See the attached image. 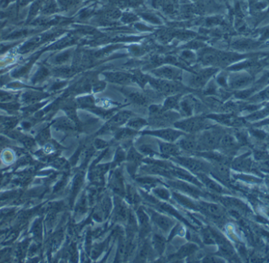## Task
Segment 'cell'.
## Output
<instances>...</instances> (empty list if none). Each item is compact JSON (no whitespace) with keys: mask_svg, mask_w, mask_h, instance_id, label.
Listing matches in <instances>:
<instances>
[{"mask_svg":"<svg viewBox=\"0 0 269 263\" xmlns=\"http://www.w3.org/2000/svg\"><path fill=\"white\" fill-rule=\"evenodd\" d=\"M138 188L145 190L147 192H151V190L155 187L165 184L163 179L161 177L151 176V175H137L133 179Z\"/></svg>","mask_w":269,"mask_h":263,"instance_id":"cell-27","label":"cell"},{"mask_svg":"<svg viewBox=\"0 0 269 263\" xmlns=\"http://www.w3.org/2000/svg\"><path fill=\"white\" fill-rule=\"evenodd\" d=\"M124 165L118 166L115 169H110L108 176L107 187L109 191L113 192V195L124 198L125 195V187L126 183L124 177Z\"/></svg>","mask_w":269,"mask_h":263,"instance_id":"cell-11","label":"cell"},{"mask_svg":"<svg viewBox=\"0 0 269 263\" xmlns=\"http://www.w3.org/2000/svg\"><path fill=\"white\" fill-rule=\"evenodd\" d=\"M259 48H269V40H267L266 43L261 44Z\"/></svg>","mask_w":269,"mask_h":263,"instance_id":"cell-52","label":"cell"},{"mask_svg":"<svg viewBox=\"0 0 269 263\" xmlns=\"http://www.w3.org/2000/svg\"><path fill=\"white\" fill-rule=\"evenodd\" d=\"M143 158L144 157L139 152L134 145L127 150L126 162L124 163V167L132 180L137 176L139 168L143 165Z\"/></svg>","mask_w":269,"mask_h":263,"instance_id":"cell-15","label":"cell"},{"mask_svg":"<svg viewBox=\"0 0 269 263\" xmlns=\"http://www.w3.org/2000/svg\"><path fill=\"white\" fill-rule=\"evenodd\" d=\"M224 135L221 129L216 126H211L198 134V142L200 151L215 150L218 148L220 139Z\"/></svg>","mask_w":269,"mask_h":263,"instance_id":"cell-4","label":"cell"},{"mask_svg":"<svg viewBox=\"0 0 269 263\" xmlns=\"http://www.w3.org/2000/svg\"><path fill=\"white\" fill-rule=\"evenodd\" d=\"M61 4L65 7L70 8L79 4L80 0H59Z\"/></svg>","mask_w":269,"mask_h":263,"instance_id":"cell-50","label":"cell"},{"mask_svg":"<svg viewBox=\"0 0 269 263\" xmlns=\"http://www.w3.org/2000/svg\"><path fill=\"white\" fill-rule=\"evenodd\" d=\"M92 145L96 150H101V151L110 147V143L109 142L103 139H100V138L94 139Z\"/></svg>","mask_w":269,"mask_h":263,"instance_id":"cell-48","label":"cell"},{"mask_svg":"<svg viewBox=\"0 0 269 263\" xmlns=\"http://www.w3.org/2000/svg\"><path fill=\"white\" fill-rule=\"evenodd\" d=\"M150 241L153 249L155 251V254L160 259L164 256L167 248V237L163 233L160 232H152L150 236Z\"/></svg>","mask_w":269,"mask_h":263,"instance_id":"cell-30","label":"cell"},{"mask_svg":"<svg viewBox=\"0 0 269 263\" xmlns=\"http://www.w3.org/2000/svg\"><path fill=\"white\" fill-rule=\"evenodd\" d=\"M124 199L134 210L143 204L139 188L135 184H131V183H126Z\"/></svg>","mask_w":269,"mask_h":263,"instance_id":"cell-33","label":"cell"},{"mask_svg":"<svg viewBox=\"0 0 269 263\" xmlns=\"http://www.w3.org/2000/svg\"><path fill=\"white\" fill-rule=\"evenodd\" d=\"M136 148L139 150V152L143 155L144 158H159V159H165L159 152V150H155L153 147L152 144L147 143H142L135 146Z\"/></svg>","mask_w":269,"mask_h":263,"instance_id":"cell-38","label":"cell"},{"mask_svg":"<svg viewBox=\"0 0 269 263\" xmlns=\"http://www.w3.org/2000/svg\"><path fill=\"white\" fill-rule=\"evenodd\" d=\"M119 91L132 104H136L139 107L148 106L149 102H150L148 96L142 92L141 91L126 86L123 87L121 89H119Z\"/></svg>","mask_w":269,"mask_h":263,"instance_id":"cell-23","label":"cell"},{"mask_svg":"<svg viewBox=\"0 0 269 263\" xmlns=\"http://www.w3.org/2000/svg\"><path fill=\"white\" fill-rule=\"evenodd\" d=\"M251 100L255 102L269 101V86L264 90L261 91L258 94L254 95L253 97H251Z\"/></svg>","mask_w":269,"mask_h":263,"instance_id":"cell-47","label":"cell"},{"mask_svg":"<svg viewBox=\"0 0 269 263\" xmlns=\"http://www.w3.org/2000/svg\"><path fill=\"white\" fill-rule=\"evenodd\" d=\"M105 80L109 83L121 86H128L133 83L132 74L124 73V72H105L103 73Z\"/></svg>","mask_w":269,"mask_h":263,"instance_id":"cell-32","label":"cell"},{"mask_svg":"<svg viewBox=\"0 0 269 263\" xmlns=\"http://www.w3.org/2000/svg\"><path fill=\"white\" fill-rule=\"evenodd\" d=\"M198 106V101L193 96H183L179 101L177 111L181 117L188 118L193 116Z\"/></svg>","mask_w":269,"mask_h":263,"instance_id":"cell-29","label":"cell"},{"mask_svg":"<svg viewBox=\"0 0 269 263\" xmlns=\"http://www.w3.org/2000/svg\"><path fill=\"white\" fill-rule=\"evenodd\" d=\"M157 143L158 145V150L165 159H170L182 154L180 148L177 143H170L160 139H158Z\"/></svg>","mask_w":269,"mask_h":263,"instance_id":"cell-31","label":"cell"},{"mask_svg":"<svg viewBox=\"0 0 269 263\" xmlns=\"http://www.w3.org/2000/svg\"><path fill=\"white\" fill-rule=\"evenodd\" d=\"M143 206L145 207L146 211L151 218L153 227H155L158 232L163 233L164 235L168 236L178 221L154 207Z\"/></svg>","mask_w":269,"mask_h":263,"instance_id":"cell-5","label":"cell"},{"mask_svg":"<svg viewBox=\"0 0 269 263\" xmlns=\"http://www.w3.org/2000/svg\"><path fill=\"white\" fill-rule=\"evenodd\" d=\"M180 115L174 111H161L156 115H150L149 125H151L155 129L167 128L174 126L177 121L180 119Z\"/></svg>","mask_w":269,"mask_h":263,"instance_id":"cell-14","label":"cell"},{"mask_svg":"<svg viewBox=\"0 0 269 263\" xmlns=\"http://www.w3.org/2000/svg\"><path fill=\"white\" fill-rule=\"evenodd\" d=\"M165 184L171 190L184 194L194 199H207V193L205 190L196 186L191 183L181 181L178 179H163Z\"/></svg>","mask_w":269,"mask_h":263,"instance_id":"cell-3","label":"cell"},{"mask_svg":"<svg viewBox=\"0 0 269 263\" xmlns=\"http://www.w3.org/2000/svg\"><path fill=\"white\" fill-rule=\"evenodd\" d=\"M198 213L217 225L224 223L226 219L224 207L219 203L198 199Z\"/></svg>","mask_w":269,"mask_h":263,"instance_id":"cell-7","label":"cell"},{"mask_svg":"<svg viewBox=\"0 0 269 263\" xmlns=\"http://www.w3.org/2000/svg\"><path fill=\"white\" fill-rule=\"evenodd\" d=\"M251 153L243 154L241 156L235 158L231 162V168L235 171L250 172L252 170L253 162Z\"/></svg>","mask_w":269,"mask_h":263,"instance_id":"cell-34","label":"cell"},{"mask_svg":"<svg viewBox=\"0 0 269 263\" xmlns=\"http://www.w3.org/2000/svg\"><path fill=\"white\" fill-rule=\"evenodd\" d=\"M134 116L133 112L130 111H120L110 118L105 124L100 129L96 135H103L106 134L113 133L117 129L125 126L128 121Z\"/></svg>","mask_w":269,"mask_h":263,"instance_id":"cell-10","label":"cell"},{"mask_svg":"<svg viewBox=\"0 0 269 263\" xmlns=\"http://www.w3.org/2000/svg\"><path fill=\"white\" fill-rule=\"evenodd\" d=\"M112 233L107 238L105 239L104 241H98V242L93 243L90 248V252H89V257L90 260H98L101 256H102L104 252L107 251L109 246V242L111 241Z\"/></svg>","mask_w":269,"mask_h":263,"instance_id":"cell-35","label":"cell"},{"mask_svg":"<svg viewBox=\"0 0 269 263\" xmlns=\"http://www.w3.org/2000/svg\"><path fill=\"white\" fill-rule=\"evenodd\" d=\"M261 44L251 39H239L232 43V47L237 51H251L258 49Z\"/></svg>","mask_w":269,"mask_h":263,"instance_id":"cell-36","label":"cell"},{"mask_svg":"<svg viewBox=\"0 0 269 263\" xmlns=\"http://www.w3.org/2000/svg\"><path fill=\"white\" fill-rule=\"evenodd\" d=\"M219 51L215 50H205L200 55L199 59L204 66H217Z\"/></svg>","mask_w":269,"mask_h":263,"instance_id":"cell-40","label":"cell"},{"mask_svg":"<svg viewBox=\"0 0 269 263\" xmlns=\"http://www.w3.org/2000/svg\"><path fill=\"white\" fill-rule=\"evenodd\" d=\"M253 77L247 72L235 71L228 78V87L232 90L243 91L248 89L252 84Z\"/></svg>","mask_w":269,"mask_h":263,"instance_id":"cell-19","label":"cell"},{"mask_svg":"<svg viewBox=\"0 0 269 263\" xmlns=\"http://www.w3.org/2000/svg\"><path fill=\"white\" fill-rule=\"evenodd\" d=\"M126 158L127 149L124 148L122 146H118L117 149L115 150L113 158H112V161L110 162L111 169L124 165V163L126 162Z\"/></svg>","mask_w":269,"mask_h":263,"instance_id":"cell-41","label":"cell"},{"mask_svg":"<svg viewBox=\"0 0 269 263\" xmlns=\"http://www.w3.org/2000/svg\"><path fill=\"white\" fill-rule=\"evenodd\" d=\"M184 94H177L174 96H167L164 103L162 105V111H170L177 110L181 98Z\"/></svg>","mask_w":269,"mask_h":263,"instance_id":"cell-42","label":"cell"},{"mask_svg":"<svg viewBox=\"0 0 269 263\" xmlns=\"http://www.w3.org/2000/svg\"><path fill=\"white\" fill-rule=\"evenodd\" d=\"M182 58L186 61H192L194 58V55L191 51H186L182 52Z\"/></svg>","mask_w":269,"mask_h":263,"instance_id":"cell-51","label":"cell"},{"mask_svg":"<svg viewBox=\"0 0 269 263\" xmlns=\"http://www.w3.org/2000/svg\"><path fill=\"white\" fill-rule=\"evenodd\" d=\"M139 132L135 131L132 129L128 128L127 126H124V127H120L113 132V141L121 143V146L124 145H133V140L136 139L139 134Z\"/></svg>","mask_w":269,"mask_h":263,"instance_id":"cell-26","label":"cell"},{"mask_svg":"<svg viewBox=\"0 0 269 263\" xmlns=\"http://www.w3.org/2000/svg\"><path fill=\"white\" fill-rule=\"evenodd\" d=\"M90 206L89 197H88L87 190H83L81 192V196L78 199V203L76 204V216L83 218L85 214H87V213L89 212Z\"/></svg>","mask_w":269,"mask_h":263,"instance_id":"cell-37","label":"cell"},{"mask_svg":"<svg viewBox=\"0 0 269 263\" xmlns=\"http://www.w3.org/2000/svg\"><path fill=\"white\" fill-rule=\"evenodd\" d=\"M268 116H269V104H268L266 107H264L262 109L254 112L252 115H249L246 119L249 121H258Z\"/></svg>","mask_w":269,"mask_h":263,"instance_id":"cell-46","label":"cell"},{"mask_svg":"<svg viewBox=\"0 0 269 263\" xmlns=\"http://www.w3.org/2000/svg\"><path fill=\"white\" fill-rule=\"evenodd\" d=\"M113 196H110L109 192H103L96 203L95 208L94 209L90 218L94 222L102 223L105 221L109 220L113 211Z\"/></svg>","mask_w":269,"mask_h":263,"instance_id":"cell-8","label":"cell"},{"mask_svg":"<svg viewBox=\"0 0 269 263\" xmlns=\"http://www.w3.org/2000/svg\"><path fill=\"white\" fill-rule=\"evenodd\" d=\"M111 169L110 162H103L89 168L87 179L91 185L103 187L105 183V176L109 174Z\"/></svg>","mask_w":269,"mask_h":263,"instance_id":"cell-13","label":"cell"},{"mask_svg":"<svg viewBox=\"0 0 269 263\" xmlns=\"http://www.w3.org/2000/svg\"><path fill=\"white\" fill-rule=\"evenodd\" d=\"M149 84L158 94L166 97L177 94H184L185 92L188 90L179 81H168L157 77L153 78L150 77Z\"/></svg>","mask_w":269,"mask_h":263,"instance_id":"cell-6","label":"cell"},{"mask_svg":"<svg viewBox=\"0 0 269 263\" xmlns=\"http://www.w3.org/2000/svg\"><path fill=\"white\" fill-rule=\"evenodd\" d=\"M95 101L94 96L91 95H86V96H81L76 102H77L78 107L89 111L95 106Z\"/></svg>","mask_w":269,"mask_h":263,"instance_id":"cell-44","label":"cell"},{"mask_svg":"<svg viewBox=\"0 0 269 263\" xmlns=\"http://www.w3.org/2000/svg\"><path fill=\"white\" fill-rule=\"evenodd\" d=\"M158 257L153 249L150 241V237L143 240H139L137 249L134 257L133 262L136 263H147L153 261Z\"/></svg>","mask_w":269,"mask_h":263,"instance_id":"cell-18","label":"cell"},{"mask_svg":"<svg viewBox=\"0 0 269 263\" xmlns=\"http://www.w3.org/2000/svg\"><path fill=\"white\" fill-rule=\"evenodd\" d=\"M174 128L187 134H198L211 127L206 116H193L179 119L174 124Z\"/></svg>","mask_w":269,"mask_h":263,"instance_id":"cell-2","label":"cell"},{"mask_svg":"<svg viewBox=\"0 0 269 263\" xmlns=\"http://www.w3.org/2000/svg\"><path fill=\"white\" fill-rule=\"evenodd\" d=\"M238 148H239V139L232 134L224 133L220 139L217 150L230 158L233 155Z\"/></svg>","mask_w":269,"mask_h":263,"instance_id":"cell-24","label":"cell"},{"mask_svg":"<svg viewBox=\"0 0 269 263\" xmlns=\"http://www.w3.org/2000/svg\"><path fill=\"white\" fill-rule=\"evenodd\" d=\"M217 71V69L215 68H208L205 70H200L191 77L190 86L193 88V89H202L207 84L211 77Z\"/></svg>","mask_w":269,"mask_h":263,"instance_id":"cell-28","label":"cell"},{"mask_svg":"<svg viewBox=\"0 0 269 263\" xmlns=\"http://www.w3.org/2000/svg\"><path fill=\"white\" fill-rule=\"evenodd\" d=\"M184 134L185 132L180 130L176 128H170V127L154 129L152 130H143L140 132V135L153 136V137L158 138V139H160V140L170 142V143H176Z\"/></svg>","mask_w":269,"mask_h":263,"instance_id":"cell-12","label":"cell"},{"mask_svg":"<svg viewBox=\"0 0 269 263\" xmlns=\"http://www.w3.org/2000/svg\"><path fill=\"white\" fill-rule=\"evenodd\" d=\"M224 258L220 257L218 255H207L204 256L201 262L203 263H224Z\"/></svg>","mask_w":269,"mask_h":263,"instance_id":"cell-49","label":"cell"},{"mask_svg":"<svg viewBox=\"0 0 269 263\" xmlns=\"http://www.w3.org/2000/svg\"><path fill=\"white\" fill-rule=\"evenodd\" d=\"M194 1H197V0H194Z\"/></svg>","mask_w":269,"mask_h":263,"instance_id":"cell-53","label":"cell"},{"mask_svg":"<svg viewBox=\"0 0 269 263\" xmlns=\"http://www.w3.org/2000/svg\"><path fill=\"white\" fill-rule=\"evenodd\" d=\"M198 199H194L184 194L172 190V202L174 201L177 207L186 211L198 213Z\"/></svg>","mask_w":269,"mask_h":263,"instance_id":"cell-21","label":"cell"},{"mask_svg":"<svg viewBox=\"0 0 269 263\" xmlns=\"http://www.w3.org/2000/svg\"><path fill=\"white\" fill-rule=\"evenodd\" d=\"M196 177H198L200 182L202 184L204 190L208 191L209 193L218 195V196H224L230 193L229 191L226 189L221 183L213 178L211 175L206 174V173H198L196 175Z\"/></svg>","mask_w":269,"mask_h":263,"instance_id":"cell-17","label":"cell"},{"mask_svg":"<svg viewBox=\"0 0 269 263\" xmlns=\"http://www.w3.org/2000/svg\"><path fill=\"white\" fill-rule=\"evenodd\" d=\"M170 160L195 176L198 173H206V174L210 173V162L200 157L181 154L179 156L170 158Z\"/></svg>","mask_w":269,"mask_h":263,"instance_id":"cell-1","label":"cell"},{"mask_svg":"<svg viewBox=\"0 0 269 263\" xmlns=\"http://www.w3.org/2000/svg\"><path fill=\"white\" fill-rule=\"evenodd\" d=\"M132 79L133 83H136L141 89H144L146 85L149 84V79L150 76L143 74L142 72L136 71L132 74Z\"/></svg>","mask_w":269,"mask_h":263,"instance_id":"cell-45","label":"cell"},{"mask_svg":"<svg viewBox=\"0 0 269 263\" xmlns=\"http://www.w3.org/2000/svg\"><path fill=\"white\" fill-rule=\"evenodd\" d=\"M134 211L136 213L139 226V240L147 238L152 233L153 226L151 218L146 211L145 207L141 204Z\"/></svg>","mask_w":269,"mask_h":263,"instance_id":"cell-16","label":"cell"},{"mask_svg":"<svg viewBox=\"0 0 269 263\" xmlns=\"http://www.w3.org/2000/svg\"><path fill=\"white\" fill-rule=\"evenodd\" d=\"M176 143L179 146L182 154L195 155L199 152L197 134L185 133Z\"/></svg>","mask_w":269,"mask_h":263,"instance_id":"cell-20","label":"cell"},{"mask_svg":"<svg viewBox=\"0 0 269 263\" xmlns=\"http://www.w3.org/2000/svg\"><path fill=\"white\" fill-rule=\"evenodd\" d=\"M200 249V246H198L195 243L188 242L182 245L180 248H178L177 252H174L173 254L168 256L166 260L169 262H180L181 260H185L187 258L194 255L195 252H198Z\"/></svg>","mask_w":269,"mask_h":263,"instance_id":"cell-22","label":"cell"},{"mask_svg":"<svg viewBox=\"0 0 269 263\" xmlns=\"http://www.w3.org/2000/svg\"><path fill=\"white\" fill-rule=\"evenodd\" d=\"M113 211L109 217V222L113 225L124 226L128 220L132 207L128 205L124 198L117 195H113Z\"/></svg>","mask_w":269,"mask_h":263,"instance_id":"cell-9","label":"cell"},{"mask_svg":"<svg viewBox=\"0 0 269 263\" xmlns=\"http://www.w3.org/2000/svg\"><path fill=\"white\" fill-rule=\"evenodd\" d=\"M151 193L162 202H172V190L166 184H161L153 188Z\"/></svg>","mask_w":269,"mask_h":263,"instance_id":"cell-39","label":"cell"},{"mask_svg":"<svg viewBox=\"0 0 269 263\" xmlns=\"http://www.w3.org/2000/svg\"><path fill=\"white\" fill-rule=\"evenodd\" d=\"M152 74L157 78L168 81H180L182 79V71L179 68L173 66H165L153 70Z\"/></svg>","mask_w":269,"mask_h":263,"instance_id":"cell-25","label":"cell"},{"mask_svg":"<svg viewBox=\"0 0 269 263\" xmlns=\"http://www.w3.org/2000/svg\"><path fill=\"white\" fill-rule=\"evenodd\" d=\"M149 126L148 120H146L145 119L140 118V117H132L128 123L125 124V126L128 128L132 129L135 131L140 132L143 131V129L146 128Z\"/></svg>","mask_w":269,"mask_h":263,"instance_id":"cell-43","label":"cell"}]
</instances>
